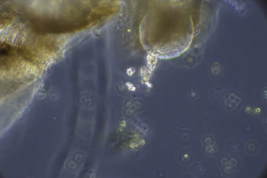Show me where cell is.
I'll return each instance as SVG.
<instances>
[{
    "label": "cell",
    "mask_w": 267,
    "mask_h": 178,
    "mask_svg": "<svg viewBox=\"0 0 267 178\" xmlns=\"http://www.w3.org/2000/svg\"><path fill=\"white\" fill-rule=\"evenodd\" d=\"M258 148V144L254 140H249L247 141L245 145L246 150L251 153H255L257 151Z\"/></svg>",
    "instance_id": "6da1fadb"
},
{
    "label": "cell",
    "mask_w": 267,
    "mask_h": 178,
    "mask_svg": "<svg viewBox=\"0 0 267 178\" xmlns=\"http://www.w3.org/2000/svg\"><path fill=\"white\" fill-rule=\"evenodd\" d=\"M126 85H127V86H129V87H133V86H134L133 84H132L131 83H130V82H127V83H126Z\"/></svg>",
    "instance_id": "7a4b0ae2"
}]
</instances>
